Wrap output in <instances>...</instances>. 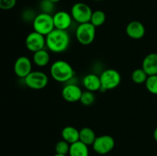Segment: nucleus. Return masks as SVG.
I'll use <instances>...</instances> for the list:
<instances>
[{
  "label": "nucleus",
  "instance_id": "f257e3e1",
  "mask_svg": "<svg viewBox=\"0 0 157 156\" xmlns=\"http://www.w3.org/2000/svg\"><path fill=\"white\" fill-rule=\"evenodd\" d=\"M46 47L50 51L59 54L65 51L69 47L71 38L67 31L54 29L45 36Z\"/></svg>",
  "mask_w": 157,
  "mask_h": 156
},
{
  "label": "nucleus",
  "instance_id": "f03ea898",
  "mask_svg": "<svg viewBox=\"0 0 157 156\" xmlns=\"http://www.w3.org/2000/svg\"><path fill=\"white\" fill-rule=\"evenodd\" d=\"M50 74L57 82L67 83L75 77V72L68 62L64 60H58L51 66Z\"/></svg>",
  "mask_w": 157,
  "mask_h": 156
},
{
  "label": "nucleus",
  "instance_id": "7ed1b4c3",
  "mask_svg": "<svg viewBox=\"0 0 157 156\" xmlns=\"http://www.w3.org/2000/svg\"><path fill=\"white\" fill-rule=\"evenodd\" d=\"M32 24H33L34 31L44 36H47L55 29L53 15L43 12H41L36 15Z\"/></svg>",
  "mask_w": 157,
  "mask_h": 156
},
{
  "label": "nucleus",
  "instance_id": "20e7f679",
  "mask_svg": "<svg viewBox=\"0 0 157 156\" xmlns=\"http://www.w3.org/2000/svg\"><path fill=\"white\" fill-rule=\"evenodd\" d=\"M78 42L82 45H89L94 42L96 37V27L90 22L78 24L75 32Z\"/></svg>",
  "mask_w": 157,
  "mask_h": 156
},
{
  "label": "nucleus",
  "instance_id": "39448f33",
  "mask_svg": "<svg viewBox=\"0 0 157 156\" xmlns=\"http://www.w3.org/2000/svg\"><path fill=\"white\" fill-rule=\"evenodd\" d=\"M101 91L111 90L117 87L121 82V75L115 69H107L100 75Z\"/></svg>",
  "mask_w": 157,
  "mask_h": 156
},
{
  "label": "nucleus",
  "instance_id": "423d86ee",
  "mask_svg": "<svg viewBox=\"0 0 157 156\" xmlns=\"http://www.w3.org/2000/svg\"><path fill=\"white\" fill-rule=\"evenodd\" d=\"M91 8L87 4L84 2H77L72 6L71 9V15L72 18L78 24L90 22L91 18Z\"/></svg>",
  "mask_w": 157,
  "mask_h": 156
},
{
  "label": "nucleus",
  "instance_id": "0eeeda50",
  "mask_svg": "<svg viewBox=\"0 0 157 156\" xmlns=\"http://www.w3.org/2000/svg\"><path fill=\"white\" fill-rule=\"evenodd\" d=\"M25 84L32 90L44 89L48 84V76L45 73L39 70L32 71L24 79Z\"/></svg>",
  "mask_w": 157,
  "mask_h": 156
},
{
  "label": "nucleus",
  "instance_id": "6e6552de",
  "mask_svg": "<svg viewBox=\"0 0 157 156\" xmlns=\"http://www.w3.org/2000/svg\"><path fill=\"white\" fill-rule=\"evenodd\" d=\"M115 140L110 135H102L97 136L92 147L94 151L99 154H107L113 149Z\"/></svg>",
  "mask_w": 157,
  "mask_h": 156
},
{
  "label": "nucleus",
  "instance_id": "1a4fd4ad",
  "mask_svg": "<svg viewBox=\"0 0 157 156\" xmlns=\"http://www.w3.org/2000/svg\"><path fill=\"white\" fill-rule=\"evenodd\" d=\"M25 46L28 50L33 53L44 49L46 46L45 36L34 31L26 37Z\"/></svg>",
  "mask_w": 157,
  "mask_h": 156
},
{
  "label": "nucleus",
  "instance_id": "9d476101",
  "mask_svg": "<svg viewBox=\"0 0 157 156\" xmlns=\"http://www.w3.org/2000/svg\"><path fill=\"white\" fill-rule=\"evenodd\" d=\"M32 71V63L28 57L21 56L18 58L14 64V72L20 78H25Z\"/></svg>",
  "mask_w": 157,
  "mask_h": 156
},
{
  "label": "nucleus",
  "instance_id": "9b49d317",
  "mask_svg": "<svg viewBox=\"0 0 157 156\" xmlns=\"http://www.w3.org/2000/svg\"><path fill=\"white\" fill-rule=\"evenodd\" d=\"M83 91L81 87L75 84H66L61 90L63 99L68 102H76L80 101Z\"/></svg>",
  "mask_w": 157,
  "mask_h": 156
},
{
  "label": "nucleus",
  "instance_id": "f8f14e48",
  "mask_svg": "<svg viewBox=\"0 0 157 156\" xmlns=\"http://www.w3.org/2000/svg\"><path fill=\"white\" fill-rule=\"evenodd\" d=\"M72 18L71 13L65 11H59L53 15L54 25L55 29L67 31L72 24Z\"/></svg>",
  "mask_w": 157,
  "mask_h": 156
},
{
  "label": "nucleus",
  "instance_id": "ddd939ff",
  "mask_svg": "<svg viewBox=\"0 0 157 156\" xmlns=\"http://www.w3.org/2000/svg\"><path fill=\"white\" fill-rule=\"evenodd\" d=\"M126 33L132 39H141L146 34L145 26L139 21H132L127 25Z\"/></svg>",
  "mask_w": 157,
  "mask_h": 156
},
{
  "label": "nucleus",
  "instance_id": "4468645a",
  "mask_svg": "<svg viewBox=\"0 0 157 156\" xmlns=\"http://www.w3.org/2000/svg\"><path fill=\"white\" fill-rule=\"evenodd\" d=\"M142 68L148 76L157 75V53H150L144 58Z\"/></svg>",
  "mask_w": 157,
  "mask_h": 156
},
{
  "label": "nucleus",
  "instance_id": "2eb2a0df",
  "mask_svg": "<svg viewBox=\"0 0 157 156\" xmlns=\"http://www.w3.org/2000/svg\"><path fill=\"white\" fill-rule=\"evenodd\" d=\"M83 85L86 90L91 92L99 91L101 89V83L100 76L95 73H88L83 78Z\"/></svg>",
  "mask_w": 157,
  "mask_h": 156
},
{
  "label": "nucleus",
  "instance_id": "dca6fc26",
  "mask_svg": "<svg viewBox=\"0 0 157 156\" xmlns=\"http://www.w3.org/2000/svg\"><path fill=\"white\" fill-rule=\"evenodd\" d=\"M61 137L69 144H73L79 141V130L74 126L67 125L61 130Z\"/></svg>",
  "mask_w": 157,
  "mask_h": 156
},
{
  "label": "nucleus",
  "instance_id": "f3484780",
  "mask_svg": "<svg viewBox=\"0 0 157 156\" xmlns=\"http://www.w3.org/2000/svg\"><path fill=\"white\" fill-rule=\"evenodd\" d=\"M68 154L69 156H89L88 145L81 141L71 144Z\"/></svg>",
  "mask_w": 157,
  "mask_h": 156
},
{
  "label": "nucleus",
  "instance_id": "a211bd4d",
  "mask_svg": "<svg viewBox=\"0 0 157 156\" xmlns=\"http://www.w3.org/2000/svg\"><path fill=\"white\" fill-rule=\"evenodd\" d=\"M32 60L34 64L38 67H46L50 61V54L45 49H42L33 53Z\"/></svg>",
  "mask_w": 157,
  "mask_h": 156
},
{
  "label": "nucleus",
  "instance_id": "6ab92c4d",
  "mask_svg": "<svg viewBox=\"0 0 157 156\" xmlns=\"http://www.w3.org/2000/svg\"><path fill=\"white\" fill-rule=\"evenodd\" d=\"M97 136L94 131L89 127H84L79 130V141L87 145H92Z\"/></svg>",
  "mask_w": 157,
  "mask_h": 156
},
{
  "label": "nucleus",
  "instance_id": "aec40b11",
  "mask_svg": "<svg viewBox=\"0 0 157 156\" xmlns=\"http://www.w3.org/2000/svg\"><path fill=\"white\" fill-rule=\"evenodd\" d=\"M106 21V15L103 11L96 10L94 11L92 13L91 18H90V22L95 27H100L103 25L105 23Z\"/></svg>",
  "mask_w": 157,
  "mask_h": 156
},
{
  "label": "nucleus",
  "instance_id": "412c9836",
  "mask_svg": "<svg viewBox=\"0 0 157 156\" xmlns=\"http://www.w3.org/2000/svg\"><path fill=\"white\" fill-rule=\"evenodd\" d=\"M148 75L147 74L143 68L136 69L133 71L131 74V79L133 82H134L136 84H145L147 81Z\"/></svg>",
  "mask_w": 157,
  "mask_h": 156
},
{
  "label": "nucleus",
  "instance_id": "4be33fe9",
  "mask_svg": "<svg viewBox=\"0 0 157 156\" xmlns=\"http://www.w3.org/2000/svg\"><path fill=\"white\" fill-rule=\"evenodd\" d=\"M95 101V95L94 92L88 91V90H85L83 91L82 94H81V99H80V102L82 105L88 106L92 105Z\"/></svg>",
  "mask_w": 157,
  "mask_h": 156
},
{
  "label": "nucleus",
  "instance_id": "5701e85b",
  "mask_svg": "<svg viewBox=\"0 0 157 156\" xmlns=\"http://www.w3.org/2000/svg\"><path fill=\"white\" fill-rule=\"evenodd\" d=\"M147 90L153 95H157V75L148 76L145 83Z\"/></svg>",
  "mask_w": 157,
  "mask_h": 156
},
{
  "label": "nucleus",
  "instance_id": "b1692460",
  "mask_svg": "<svg viewBox=\"0 0 157 156\" xmlns=\"http://www.w3.org/2000/svg\"><path fill=\"white\" fill-rule=\"evenodd\" d=\"M39 9L41 12L52 15L55 9V3L50 0H41L39 3Z\"/></svg>",
  "mask_w": 157,
  "mask_h": 156
},
{
  "label": "nucleus",
  "instance_id": "393cba45",
  "mask_svg": "<svg viewBox=\"0 0 157 156\" xmlns=\"http://www.w3.org/2000/svg\"><path fill=\"white\" fill-rule=\"evenodd\" d=\"M70 145L71 144L62 139V140L57 142L56 145H55V152H56V154L67 155L69 153Z\"/></svg>",
  "mask_w": 157,
  "mask_h": 156
},
{
  "label": "nucleus",
  "instance_id": "a878e982",
  "mask_svg": "<svg viewBox=\"0 0 157 156\" xmlns=\"http://www.w3.org/2000/svg\"><path fill=\"white\" fill-rule=\"evenodd\" d=\"M17 0H0V9L10 10L16 5Z\"/></svg>",
  "mask_w": 157,
  "mask_h": 156
},
{
  "label": "nucleus",
  "instance_id": "bb28decb",
  "mask_svg": "<svg viewBox=\"0 0 157 156\" xmlns=\"http://www.w3.org/2000/svg\"><path fill=\"white\" fill-rule=\"evenodd\" d=\"M36 15H35V12L33 10H32V9H27V10L24 11V12L22 14V17L24 18L25 21H29L32 20V22H33L34 19L36 17Z\"/></svg>",
  "mask_w": 157,
  "mask_h": 156
},
{
  "label": "nucleus",
  "instance_id": "cd10ccee",
  "mask_svg": "<svg viewBox=\"0 0 157 156\" xmlns=\"http://www.w3.org/2000/svg\"><path fill=\"white\" fill-rule=\"evenodd\" d=\"M153 139L157 142V127L155 128L154 132H153Z\"/></svg>",
  "mask_w": 157,
  "mask_h": 156
},
{
  "label": "nucleus",
  "instance_id": "c85d7f7f",
  "mask_svg": "<svg viewBox=\"0 0 157 156\" xmlns=\"http://www.w3.org/2000/svg\"><path fill=\"white\" fill-rule=\"evenodd\" d=\"M50 1H52V2H54V3H57V2H58L61 1V0H50Z\"/></svg>",
  "mask_w": 157,
  "mask_h": 156
},
{
  "label": "nucleus",
  "instance_id": "c756f323",
  "mask_svg": "<svg viewBox=\"0 0 157 156\" xmlns=\"http://www.w3.org/2000/svg\"><path fill=\"white\" fill-rule=\"evenodd\" d=\"M54 156H67V155H64V154H55Z\"/></svg>",
  "mask_w": 157,
  "mask_h": 156
},
{
  "label": "nucleus",
  "instance_id": "7c9ffc66",
  "mask_svg": "<svg viewBox=\"0 0 157 156\" xmlns=\"http://www.w3.org/2000/svg\"><path fill=\"white\" fill-rule=\"evenodd\" d=\"M95 1H101V0H95Z\"/></svg>",
  "mask_w": 157,
  "mask_h": 156
},
{
  "label": "nucleus",
  "instance_id": "2f4dec72",
  "mask_svg": "<svg viewBox=\"0 0 157 156\" xmlns=\"http://www.w3.org/2000/svg\"><path fill=\"white\" fill-rule=\"evenodd\" d=\"M156 156H157V155H156Z\"/></svg>",
  "mask_w": 157,
  "mask_h": 156
}]
</instances>
